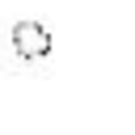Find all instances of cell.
<instances>
[{"mask_svg":"<svg viewBox=\"0 0 135 135\" xmlns=\"http://www.w3.org/2000/svg\"><path fill=\"white\" fill-rule=\"evenodd\" d=\"M8 51H13L17 63L38 68V63L51 59L55 38H51V30H46L42 21H30V17H25V21H13V30H8Z\"/></svg>","mask_w":135,"mask_h":135,"instance_id":"1","label":"cell"}]
</instances>
